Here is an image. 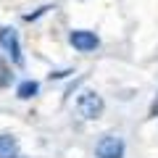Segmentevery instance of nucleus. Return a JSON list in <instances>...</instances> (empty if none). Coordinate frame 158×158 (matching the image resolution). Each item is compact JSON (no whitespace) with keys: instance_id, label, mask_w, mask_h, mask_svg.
Returning a JSON list of instances; mask_svg holds the SVG:
<instances>
[{"instance_id":"6","label":"nucleus","mask_w":158,"mask_h":158,"mask_svg":"<svg viewBox=\"0 0 158 158\" xmlns=\"http://www.w3.org/2000/svg\"><path fill=\"white\" fill-rule=\"evenodd\" d=\"M37 92H40V85L34 79H27V82H21V85L16 87V95L21 98V100H29V98H34Z\"/></svg>"},{"instance_id":"1","label":"nucleus","mask_w":158,"mask_h":158,"mask_svg":"<svg viewBox=\"0 0 158 158\" xmlns=\"http://www.w3.org/2000/svg\"><path fill=\"white\" fill-rule=\"evenodd\" d=\"M103 108H106V103H103V98L98 95V92H92V90H87V92H82V95L77 98V111L82 113L85 118H100L103 116Z\"/></svg>"},{"instance_id":"7","label":"nucleus","mask_w":158,"mask_h":158,"mask_svg":"<svg viewBox=\"0 0 158 158\" xmlns=\"http://www.w3.org/2000/svg\"><path fill=\"white\" fill-rule=\"evenodd\" d=\"M48 11H50V6H42V8H37L34 13H27V16H24V21H37V19H40V16H45Z\"/></svg>"},{"instance_id":"3","label":"nucleus","mask_w":158,"mask_h":158,"mask_svg":"<svg viewBox=\"0 0 158 158\" xmlns=\"http://www.w3.org/2000/svg\"><path fill=\"white\" fill-rule=\"evenodd\" d=\"M124 153H127V145H124V140L116 137V135L100 137V142L95 145V156L98 158H124Z\"/></svg>"},{"instance_id":"9","label":"nucleus","mask_w":158,"mask_h":158,"mask_svg":"<svg viewBox=\"0 0 158 158\" xmlns=\"http://www.w3.org/2000/svg\"><path fill=\"white\" fill-rule=\"evenodd\" d=\"M69 74H71V71H53L50 79H63V77H69Z\"/></svg>"},{"instance_id":"8","label":"nucleus","mask_w":158,"mask_h":158,"mask_svg":"<svg viewBox=\"0 0 158 158\" xmlns=\"http://www.w3.org/2000/svg\"><path fill=\"white\" fill-rule=\"evenodd\" d=\"M6 79H8V69L3 66V63H0V87L6 85Z\"/></svg>"},{"instance_id":"4","label":"nucleus","mask_w":158,"mask_h":158,"mask_svg":"<svg viewBox=\"0 0 158 158\" xmlns=\"http://www.w3.org/2000/svg\"><path fill=\"white\" fill-rule=\"evenodd\" d=\"M69 42H71L79 53H92V50H98V45H100L98 34L90 32V29H74V32L69 34Z\"/></svg>"},{"instance_id":"2","label":"nucleus","mask_w":158,"mask_h":158,"mask_svg":"<svg viewBox=\"0 0 158 158\" xmlns=\"http://www.w3.org/2000/svg\"><path fill=\"white\" fill-rule=\"evenodd\" d=\"M0 48L8 53V58H11L16 66H21L24 63V56H21V42H19V32L11 27L0 29Z\"/></svg>"},{"instance_id":"5","label":"nucleus","mask_w":158,"mask_h":158,"mask_svg":"<svg viewBox=\"0 0 158 158\" xmlns=\"http://www.w3.org/2000/svg\"><path fill=\"white\" fill-rule=\"evenodd\" d=\"M21 148L13 135H0V158H19Z\"/></svg>"}]
</instances>
